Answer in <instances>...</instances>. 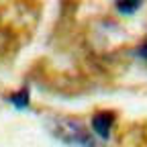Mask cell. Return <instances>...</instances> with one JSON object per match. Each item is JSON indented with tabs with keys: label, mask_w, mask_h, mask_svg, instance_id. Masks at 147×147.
Listing matches in <instances>:
<instances>
[{
	"label": "cell",
	"mask_w": 147,
	"mask_h": 147,
	"mask_svg": "<svg viewBox=\"0 0 147 147\" xmlns=\"http://www.w3.org/2000/svg\"><path fill=\"white\" fill-rule=\"evenodd\" d=\"M113 125H115V115L113 113H96L94 119H92V133L106 139L113 131Z\"/></svg>",
	"instance_id": "cell-2"
},
{
	"label": "cell",
	"mask_w": 147,
	"mask_h": 147,
	"mask_svg": "<svg viewBox=\"0 0 147 147\" xmlns=\"http://www.w3.org/2000/svg\"><path fill=\"white\" fill-rule=\"evenodd\" d=\"M117 8H119L121 12H125V14H131V12H135L137 8H141V2H119Z\"/></svg>",
	"instance_id": "cell-4"
},
{
	"label": "cell",
	"mask_w": 147,
	"mask_h": 147,
	"mask_svg": "<svg viewBox=\"0 0 147 147\" xmlns=\"http://www.w3.org/2000/svg\"><path fill=\"white\" fill-rule=\"evenodd\" d=\"M8 100H10L16 108H27V106H29V90L23 88L21 92H14V94L8 96Z\"/></svg>",
	"instance_id": "cell-3"
},
{
	"label": "cell",
	"mask_w": 147,
	"mask_h": 147,
	"mask_svg": "<svg viewBox=\"0 0 147 147\" xmlns=\"http://www.w3.org/2000/svg\"><path fill=\"white\" fill-rule=\"evenodd\" d=\"M139 55H141V57H143V59L147 61V39H145V43H143V45L139 47Z\"/></svg>",
	"instance_id": "cell-5"
},
{
	"label": "cell",
	"mask_w": 147,
	"mask_h": 147,
	"mask_svg": "<svg viewBox=\"0 0 147 147\" xmlns=\"http://www.w3.org/2000/svg\"><path fill=\"white\" fill-rule=\"evenodd\" d=\"M49 131L55 139L69 147H98L94 133L88 131V127L82 121L67 119V117H57L49 121Z\"/></svg>",
	"instance_id": "cell-1"
}]
</instances>
